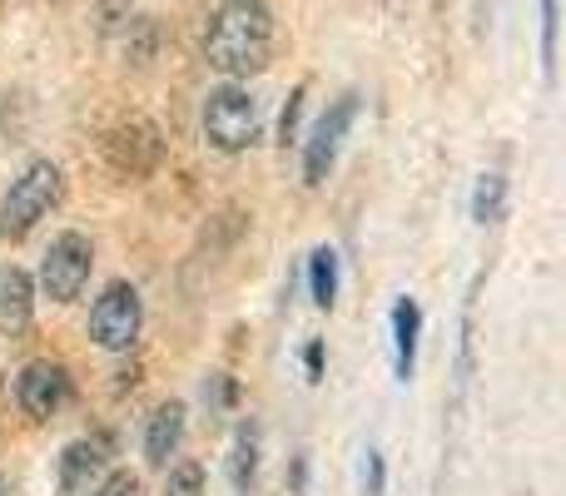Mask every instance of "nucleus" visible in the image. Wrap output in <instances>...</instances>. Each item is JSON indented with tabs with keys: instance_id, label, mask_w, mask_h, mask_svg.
Returning <instances> with one entry per match:
<instances>
[{
	"instance_id": "obj_15",
	"label": "nucleus",
	"mask_w": 566,
	"mask_h": 496,
	"mask_svg": "<svg viewBox=\"0 0 566 496\" xmlns=\"http://www.w3.org/2000/svg\"><path fill=\"white\" fill-rule=\"evenodd\" d=\"M507 214V179L502 175H482L478 189H472V224H497Z\"/></svg>"
},
{
	"instance_id": "obj_13",
	"label": "nucleus",
	"mask_w": 566,
	"mask_h": 496,
	"mask_svg": "<svg viewBox=\"0 0 566 496\" xmlns=\"http://www.w3.org/2000/svg\"><path fill=\"white\" fill-rule=\"evenodd\" d=\"M338 283H343L338 253H333L328 244L313 249L308 253V293H313V303H318V308H333V303H338Z\"/></svg>"
},
{
	"instance_id": "obj_12",
	"label": "nucleus",
	"mask_w": 566,
	"mask_h": 496,
	"mask_svg": "<svg viewBox=\"0 0 566 496\" xmlns=\"http://www.w3.org/2000/svg\"><path fill=\"white\" fill-rule=\"evenodd\" d=\"M30 318H35V278L25 268H0V323L10 333H25Z\"/></svg>"
},
{
	"instance_id": "obj_11",
	"label": "nucleus",
	"mask_w": 566,
	"mask_h": 496,
	"mask_svg": "<svg viewBox=\"0 0 566 496\" xmlns=\"http://www.w3.org/2000/svg\"><path fill=\"white\" fill-rule=\"evenodd\" d=\"M179 442H185V402H165V408H155V418L145 428V462L149 467H169Z\"/></svg>"
},
{
	"instance_id": "obj_6",
	"label": "nucleus",
	"mask_w": 566,
	"mask_h": 496,
	"mask_svg": "<svg viewBox=\"0 0 566 496\" xmlns=\"http://www.w3.org/2000/svg\"><path fill=\"white\" fill-rule=\"evenodd\" d=\"M353 119H358V95H353V89H348V95H338L318 119H313L308 139H303V184L318 189L323 179L333 175L338 149H343V139H348Z\"/></svg>"
},
{
	"instance_id": "obj_3",
	"label": "nucleus",
	"mask_w": 566,
	"mask_h": 496,
	"mask_svg": "<svg viewBox=\"0 0 566 496\" xmlns=\"http://www.w3.org/2000/svg\"><path fill=\"white\" fill-rule=\"evenodd\" d=\"M60 189H65V179H60V165H50V159H35V165L20 169L10 179L6 199H0V239H25L60 204Z\"/></svg>"
},
{
	"instance_id": "obj_8",
	"label": "nucleus",
	"mask_w": 566,
	"mask_h": 496,
	"mask_svg": "<svg viewBox=\"0 0 566 496\" xmlns=\"http://www.w3.org/2000/svg\"><path fill=\"white\" fill-rule=\"evenodd\" d=\"M105 155H109V165H115L119 175L139 179V175H149V169L159 165L165 145H159V129L155 125H145V119H129V125H119L115 135L105 139Z\"/></svg>"
},
{
	"instance_id": "obj_7",
	"label": "nucleus",
	"mask_w": 566,
	"mask_h": 496,
	"mask_svg": "<svg viewBox=\"0 0 566 496\" xmlns=\"http://www.w3.org/2000/svg\"><path fill=\"white\" fill-rule=\"evenodd\" d=\"M15 402H20V412L35 418V422L55 418V412L70 402V372L60 368V362H50V358L25 362L20 378H15Z\"/></svg>"
},
{
	"instance_id": "obj_18",
	"label": "nucleus",
	"mask_w": 566,
	"mask_h": 496,
	"mask_svg": "<svg viewBox=\"0 0 566 496\" xmlns=\"http://www.w3.org/2000/svg\"><path fill=\"white\" fill-rule=\"evenodd\" d=\"M90 496H145V487H139L135 472H105V477L90 487Z\"/></svg>"
},
{
	"instance_id": "obj_21",
	"label": "nucleus",
	"mask_w": 566,
	"mask_h": 496,
	"mask_svg": "<svg viewBox=\"0 0 566 496\" xmlns=\"http://www.w3.org/2000/svg\"><path fill=\"white\" fill-rule=\"evenodd\" d=\"M303 372H308V382L323 378V338H308V348H303Z\"/></svg>"
},
{
	"instance_id": "obj_1",
	"label": "nucleus",
	"mask_w": 566,
	"mask_h": 496,
	"mask_svg": "<svg viewBox=\"0 0 566 496\" xmlns=\"http://www.w3.org/2000/svg\"><path fill=\"white\" fill-rule=\"evenodd\" d=\"M205 60L229 80H249L274 60V10L264 0H224L209 15Z\"/></svg>"
},
{
	"instance_id": "obj_5",
	"label": "nucleus",
	"mask_w": 566,
	"mask_h": 496,
	"mask_svg": "<svg viewBox=\"0 0 566 496\" xmlns=\"http://www.w3.org/2000/svg\"><path fill=\"white\" fill-rule=\"evenodd\" d=\"M145 328V303H139L135 283H109L90 308V338L105 352H129Z\"/></svg>"
},
{
	"instance_id": "obj_9",
	"label": "nucleus",
	"mask_w": 566,
	"mask_h": 496,
	"mask_svg": "<svg viewBox=\"0 0 566 496\" xmlns=\"http://www.w3.org/2000/svg\"><path fill=\"white\" fill-rule=\"evenodd\" d=\"M105 462H109V447L99 437H80L60 452V492L65 496H85L105 477Z\"/></svg>"
},
{
	"instance_id": "obj_14",
	"label": "nucleus",
	"mask_w": 566,
	"mask_h": 496,
	"mask_svg": "<svg viewBox=\"0 0 566 496\" xmlns=\"http://www.w3.org/2000/svg\"><path fill=\"white\" fill-rule=\"evenodd\" d=\"M259 477V428L254 422H244L234 437V447H229V482H234V492H249Z\"/></svg>"
},
{
	"instance_id": "obj_4",
	"label": "nucleus",
	"mask_w": 566,
	"mask_h": 496,
	"mask_svg": "<svg viewBox=\"0 0 566 496\" xmlns=\"http://www.w3.org/2000/svg\"><path fill=\"white\" fill-rule=\"evenodd\" d=\"M90 268H95V244L85 234H55L40 258V293L55 303H75L90 283Z\"/></svg>"
},
{
	"instance_id": "obj_20",
	"label": "nucleus",
	"mask_w": 566,
	"mask_h": 496,
	"mask_svg": "<svg viewBox=\"0 0 566 496\" xmlns=\"http://www.w3.org/2000/svg\"><path fill=\"white\" fill-rule=\"evenodd\" d=\"M382 487H388L382 482V452L368 447L363 452V496H382Z\"/></svg>"
},
{
	"instance_id": "obj_2",
	"label": "nucleus",
	"mask_w": 566,
	"mask_h": 496,
	"mask_svg": "<svg viewBox=\"0 0 566 496\" xmlns=\"http://www.w3.org/2000/svg\"><path fill=\"white\" fill-rule=\"evenodd\" d=\"M264 135V105L244 85H219L205 99V139L219 155H244Z\"/></svg>"
},
{
	"instance_id": "obj_22",
	"label": "nucleus",
	"mask_w": 566,
	"mask_h": 496,
	"mask_svg": "<svg viewBox=\"0 0 566 496\" xmlns=\"http://www.w3.org/2000/svg\"><path fill=\"white\" fill-rule=\"evenodd\" d=\"M0 496H15V492H10V482H0Z\"/></svg>"
},
{
	"instance_id": "obj_19",
	"label": "nucleus",
	"mask_w": 566,
	"mask_h": 496,
	"mask_svg": "<svg viewBox=\"0 0 566 496\" xmlns=\"http://www.w3.org/2000/svg\"><path fill=\"white\" fill-rule=\"evenodd\" d=\"M303 99H308V85H298L289 95V105H283V119H279V139L289 145V139H298V115H303Z\"/></svg>"
},
{
	"instance_id": "obj_16",
	"label": "nucleus",
	"mask_w": 566,
	"mask_h": 496,
	"mask_svg": "<svg viewBox=\"0 0 566 496\" xmlns=\"http://www.w3.org/2000/svg\"><path fill=\"white\" fill-rule=\"evenodd\" d=\"M542 70L557 80V0H542Z\"/></svg>"
},
{
	"instance_id": "obj_10",
	"label": "nucleus",
	"mask_w": 566,
	"mask_h": 496,
	"mask_svg": "<svg viewBox=\"0 0 566 496\" xmlns=\"http://www.w3.org/2000/svg\"><path fill=\"white\" fill-rule=\"evenodd\" d=\"M392 372L398 382H412V368H418V338H422V308L418 298H398L392 303Z\"/></svg>"
},
{
	"instance_id": "obj_23",
	"label": "nucleus",
	"mask_w": 566,
	"mask_h": 496,
	"mask_svg": "<svg viewBox=\"0 0 566 496\" xmlns=\"http://www.w3.org/2000/svg\"><path fill=\"white\" fill-rule=\"evenodd\" d=\"M0 6H6V0H0Z\"/></svg>"
},
{
	"instance_id": "obj_17",
	"label": "nucleus",
	"mask_w": 566,
	"mask_h": 496,
	"mask_svg": "<svg viewBox=\"0 0 566 496\" xmlns=\"http://www.w3.org/2000/svg\"><path fill=\"white\" fill-rule=\"evenodd\" d=\"M165 496H205V467L199 462H179L165 482Z\"/></svg>"
}]
</instances>
